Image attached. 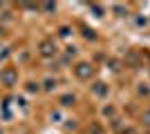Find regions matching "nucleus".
<instances>
[{
    "mask_svg": "<svg viewBox=\"0 0 150 134\" xmlns=\"http://www.w3.org/2000/svg\"><path fill=\"white\" fill-rule=\"evenodd\" d=\"M94 92H96V94H99V96H103V94H105V92H108V87H105V85H103V83H96V87H94Z\"/></svg>",
    "mask_w": 150,
    "mask_h": 134,
    "instance_id": "4",
    "label": "nucleus"
},
{
    "mask_svg": "<svg viewBox=\"0 0 150 134\" xmlns=\"http://www.w3.org/2000/svg\"><path fill=\"white\" fill-rule=\"evenodd\" d=\"M40 54H43V56H52V54H56V47H54V43L45 40V43L40 45Z\"/></svg>",
    "mask_w": 150,
    "mask_h": 134,
    "instance_id": "2",
    "label": "nucleus"
},
{
    "mask_svg": "<svg viewBox=\"0 0 150 134\" xmlns=\"http://www.w3.org/2000/svg\"><path fill=\"white\" fill-rule=\"evenodd\" d=\"M141 121H144L146 125H150V109H148V112H144V116H141Z\"/></svg>",
    "mask_w": 150,
    "mask_h": 134,
    "instance_id": "6",
    "label": "nucleus"
},
{
    "mask_svg": "<svg viewBox=\"0 0 150 134\" xmlns=\"http://www.w3.org/2000/svg\"><path fill=\"white\" fill-rule=\"evenodd\" d=\"M2 81H5L7 85H13V81H16V74H13L11 69H9V72H5V74H2Z\"/></svg>",
    "mask_w": 150,
    "mask_h": 134,
    "instance_id": "3",
    "label": "nucleus"
},
{
    "mask_svg": "<svg viewBox=\"0 0 150 134\" xmlns=\"http://www.w3.org/2000/svg\"><path fill=\"white\" fill-rule=\"evenodd\" d=\"M90 74H92V67H90L88 63H81L76 67V76L79 78H90Z\"/></svg>",
    "mask_w": 150,
    "mask_h": 134,
    "instance_id": "1",
    "label": "nucleus"
},
{
    "mask_svg": "<svg viewBox=\"0 0 150 134\" xmlns=\"http://www.w3.org/2000/svg\"><path fill=\"white\" fill-rule=\"evenodd\" d=\"M61 103H63V105H72V103H74V96H63Z\"/></svg>",
    "mask_w": 150,
    "mask_h": 134,
    "instance_id": "5",
    "label": "nucleus"
}]
</instances>
